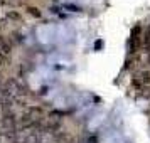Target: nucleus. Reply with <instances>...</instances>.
I'll return each instance as SVG.
<instances>
[{
  "label": "nucleus",
  "mask_w": 150,
  "mask_h": 143,
  "mask_svg": "<svg viewBox=\"0 0 150 143\" xmlns=\"http://www.w3.org/2000/svg\"><path fill=\"white\" fill-rule=\"evenodd\" d=\"M147 59H149V62H150V54H149V56H147Z\"/></svg>",
  "instance_id": "6"
},
{
  "label": "nucleus",
  "mask_w": 150,
  "mask_h": 143,
  "mask_svg": "<svg viewBox=\"0 0 150 143\" xmlns=\"http://www.w3.org/2000/svg\"><path fill=\"white\" fill-rule=\"evenodd\" d=\"M0 84H2V74H0Z\"/></svg>",
  "instance_id": "7"
},
{
  "label": "nucleus",
  "mask_w": 150,
  "mask_h": 143,
  "mask_svg": "<svg viewBox=\"0 0 150 143\" xmlns=\"http://www.w3.org/2000/svg\"><path fill=\"white\" fill-rule=\"evenodd\" d=\"M140 44H142V41H140V25H135V29L132 30V37H130V41H128L130 54H135L137 51H138V47H140Z\"/></svg>",
  "instance_id": "3"
},
{
  "label": "nucleus",
  "mask_w": 150,
  "mask_h": 143,
  "mask_svg": "<svg viewBox=\"0 0 150 143\" xmlns=\"http://www.w3.org/2000/svg\"><path fill=\"white\" fill-rule=\"evenodd\" d=\"M7 59H8V56H7V54H4V52L0 51V66H4V64L7 62Z\"/></svg>",
  "instance_id": "5"
},
{
  "label": "nucleus",
  "mask_w": 150,
  "mask_h": 143,
  "mask_svg": "<svg viewBox=\"0 0 150 143\" xmlns=\"http://www.w3.org/2000/svg\"><path fill=\"white\" fill-rule=\"evenodd\" d=\"M19 131H21V126L14 111H8L0 116V135H4L5 138H15Z\"/></svg>",
  "instance_id": "1"
},
{
  "label": "nucleus",
  "mask_w": 150,
  "mask_h": 143,
  "mask_svg": "<svg viewBox=\"0 0 150 143\" xmlns=\"http://www.w3.org/2000/svg\"><path fill=\"white\" fill-rule=\"evenodd\" d=\"M132 84L138 89H145L150 84V71H137L132 76Z\"/></svg>",
  "instance_id": "2"
},
{
  "label": "nucleus",
  "mask_w": 150,
  "mask_h": 143,
  "mask_svg": "<svg viewBox=\"0 0 150 143\" xmlns=\"http://www.w3.org/2000/svg\"><path fill=\"white\" fill-rule=\"evenodd\" d=\"M143 47H145V52L147 54H150V25L147 27V30H145V34H143Z\"/></svg>",
  "instance_id": "4"
}]
</instances>
